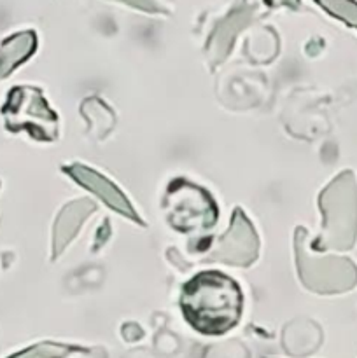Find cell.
<instances>
[{"label":"cell","instance_id":"30bf717a","mask_svg":"<svg viewBox=\"0 0 357 358\" xmlns=\"http://www.w3.org/2000/svg\"><path fill=\"white\" fill-rule=\"evenodd\" d=\"M326 13L338 17L349 27L357 28V2L356 0H315Z\"/></svg>","mask_w":357,"mask_h":358},{"label":"cell","instance_id":"7a4b0ae2","mask_svg":"<svg viewBox=\"0 0 357 358\" xmlns=\"http://www.w3.org/2000/svg\"><path fill=\"white\" fill-rule=\"evenodd\" d=\"M322 231L312 245L317 252H345L357 240V182L352 171H342L318 196Z\"/></svg>","mask_w":357,"mask_h":358},{"label":"cell","instance_id":"52a82bcc","mask_svg":"<svg viewBox=\"0 0 357 358\" xmlns=\"http://www.w3.org/2000/svg\"><path fill=\"white\" fill-rule=\"evenodd\" d=\"M66 175L74 178L79 185L86 187L88 191H91L93 194H97L105 205L111 206L112 210H115L121 215L128 217V219L135 220V222L142 224V219L139 217V213L135 212V208L132 206V203L126 199V196L112 184L108 178H105L104 175H100L98 171L91 170V168L84 166V164H69V166L63 168Z\"/></svg>","mask_w":357,"mask_h":358},{"label":"cell","instance_id":"5b68a950","mask_svg":"<svg viewBox=\"0 0 357 358\" xmlns=\"http://www.w3.org/2000/svg\"><path fill=\"white\" fill-rule=\"evenodd\" d=\"M167 219L181 233H200L217 220V206L205 189L188 180H174L168 185L163 203Z\"/></svg>","mask_w":357,"mask_h":358},{"label":"cell","instance_id":"ba28073f","mask_svg":"<svg viewBox=\"0 0 357 358\" xmlns=\"http://www.w3.org/2000/svg\"><path fill=\"white\" fill-rule=\"evenodd\" d=\"M97 210L91 199L83 198L63 206L52 227V259L58 257L66 245L76 238L77 231L83 227L84 220Z\"/></svg>","mask_w":357,"mask_h":358},{"label":"cell","instance_id":"8992f818","mask_svg":"<svg viewBox=\"0 0 357 358\" xmlns=\"http://www.w3.org/2000/svg\"><path fill=\"white\" fill-rule=\"evenodd\" d=\"M259 255V238L254 226L240 208L233 212L230 229L216 241L206 261L227 266H251Z\"/></svg>","mask_w":357,"mask_h":358},{"label":"cell","instance_id":"3957f363","mask_svg":"<svg viewBox=\"0 0 357 358\" xmlns=\"http://www.w3.org/2000/svg\"><path fill=\"white\" fill-rule=\"evenodd\" d=\"M296 268L301 283L315 294H345L357 285V268L350 259L322 255L312 248L308 231L296 229Z\"/></svg>","mask_w":357,"mask_h":358},{"label":"cell","instance_id":"8fae6325","mask_svg":"<svg viewBox=\"0 0 357 358\" xmlns=\"http://www.w3.org/2000/svg\"><path fill=\"white\" fill-rule=\"evenodd\" d=\"M65 353H69V350L65 346H58V345H37L31 346V348L24 350V352L16 353V355L9 357V358H59L63 357Z\"/></svg>","mask_w":357,"mask_h":358},{"label":"cell","instance_id":"6da1fadb","mask_svg":"<svg viewBox=\"0 0 357 358\" xmlns=\"http://www.w3.org/2000/svg\"><path fill=\"white\" fill-rule=\"evenodd\" d=\"M244 296L230 276L205 271L189 280L181 292L186 322L203 336H220L240 322Z\"/></svg>","mask_w":357,"mask_h":358},{"label":"cell","instance_id":"7c38bea8","mask_svg":"<svg viewBox=\"0 0 357 358\" xmlns=\"http://www.w3.org/2000/svg\"><path fill=\"white\" fill-rule=\"evenodd\" d=\"M266 3L272 7H280V6H289V7H298L300 0H266Z\"/></svg>","mask_w":357,"mask_h":358},{"label":"cell","instance_id":"277c9868","mask_svg":"<svg viewBox=\"0 0 357 358\" xmlns=\"http://www.w3.org/2000/svg\"><path fill=\"white\" fill-rule=\"evenodd\" d=\"M2 115L10 131L24 129L31 138L44 142H51L58 136V117L37 87L18 86L10 90L2 107Z\"/></svg>","mask_w":357,"mask_h":358},{"label":"cell","instance_id":"9c48e42d","mask_svg":"<svg viewBox=\"0 0 357 358\" xmlns=\"http://www.w3.org/2000/svg\"><path fill=\"white\" fill-rule=\"evenodd\" d=\"M37 48V35L31 30L20 31L0 44V80L14 72L18 65L27 62Z\"/></svg>","mask_w":357,"mask_h":358}]
</instances>
